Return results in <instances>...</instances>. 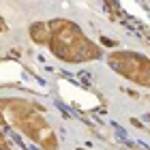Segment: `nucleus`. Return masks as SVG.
Masks as SVG:
<instances>
[{
    "instance_id": "obj_1",
    "label": "nucleus",
    "mask_w": 150,
    "mask_h": 150,
    "mask_svg": "<svg viewBox=\"0 0 150 150\" xmlns=\"http://www.w3.org/2000/svg\"><path fill=\"white\" fill-rule=\"evenodd\" d=\"M0 122L15 127L17 131L28 135L32 142L43 148V150H56L58 139L54 135L52 127L43 118V110L32 103V101L22 99H2L0 101Z\"/></svg>"
},
{
    "instance_id": "obj_2",
    "label": "nucleus",
    "mask_w": 150,
    "mask_h": 150,
    "mask_svg": "<svg viewBox=\"0 0 150 150\" xmlns=\"http://www.w3.org/2000/svg\"><path fill=\"white\" fill-rule=\"evenodd\" d=\"M50 47L52 56H56L62 62H88L103 56V50L88 39L77 24L69 19H50Z\"/></svg>"
},
{
    "instance_id": "obj_3",
    "label": "nucleus",
    "mask_w": 150,
    "mask_h": 150,
    "mask_svg": "<svg viewBox=\"0 0 150 150\" xmlns=\"http://www.w3.org/2000/svg\"><path fill=\"white\" fill-rule=\"evenodd\" d=\"M107 62L118 75L135 81L137 86L150 88V58L142 56L137 52L116 50L107 56Z\"/></svg>"
},
{
    "instance_id": "obj_4",
    "label": "nucleus",
    "mask_w": 150,
    "mask_h": 150,
    "mask_svg": "<svg viewBox=\"0 0 150 150\" xmlns=\"http://www.w3.org/2000/svg\"><path fill=\"white\" fill-rule=\"evenodd\" d=\"M30 39L35 41L37 45H47L50 43V26H47V22H35L30 24Z\"/></svg>"
},
{
    "instance_id": "obj_5",
    "label": "nucleus",
    "mask_w": 150,
    "mask_h": 150,
    "mask_svg": "<svg viewBox=\"0 0 150 150\" xmlns=\"http://www.w3.org/2000/svg\"><path fill=\"white\" fill-rule=\"evenodd\" d=\"M0 150H11L9 146H6V139H4V135L0 133Z\"/></svg>"
},
{
    "instance_id": "obj_6",
    "label": "nucleus",
    "mask_w": 150,
    "mask_h": 150,
    "mask_svg": "<svg viewBox=\"0 0 150 150\" xmlns=\"http://www.w3.org/2000/svg\"><path fill=\"white\" fill-rule=\"evenodd\" d=\"M101 43H103V45H110V47H116V45H118L116 41H110V39H101Z\"/></svg>"
},
{
    "instance_id": "obj_7",
    "label": "nucleus",
    "mask_w": 150,
    "mask_h": 150,
    "mask_svg": "<svg viewBox=\"0 0 150 150\" xmlns=\"http://www.w3.org/2000/svg\"><path fill=\"white\" fill-rule=\"evenodd\" d=\"M6 30V22L2 19V15H0V32H4Z\"/></svg>"
}]
</instances>
